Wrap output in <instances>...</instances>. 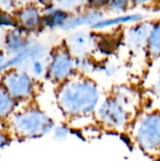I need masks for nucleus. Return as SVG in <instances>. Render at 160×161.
Segmentation results:
<instances>
[{
  "label": "nucleus",
  "instance_id": "f257e3e1",
  "mask_svg": "<svg viewBox=\"0 0 160 161\" xmlns=\"http://www.w3.org/2000/svg\"><path fill=\"white\" fill-rule=\"evenodd\" d=\"M144 105L142 96L138 91L120 86L102 99L94 117L106 129L130 133L137 118L146 108Z\"/></svg>",
  "mask_w": 160,
  "mask_h": 161
},
{
  "label": "nucleus",
  "instance_id": "f03ea898",
  "mask_svg": "<svg viewBox=\"0 0 160 161\" xmlns=\"http://www.w3.org/2000/svg\"><path fill=\"white\" fill-rule=\"evenodd\" d=\"M103 99L98 83L90 75L77 74L56 88V103L67 120L94 116Z\"/></svg>",
  "mask_w": 160,
  "mask_h": 161
},
{
  "label": "nucleus",
  "instance_id": "7ed1b4c3",
  "mask_svg": "<svg viewBox=\"0 0 160 161\" xmlns=\"http://www.w3.org/2000/svg\"><path fill=\"white\" fill-rule=\"evenodd\" d=\"M8 132L21 140L38 139L51 133L56 126L54 120L32 102L16 109L8 118Z\"/></svg>",
  "mask_w": 160,
  "mask_h": 161
},
{
  "label": "nucleus",
  "instance_id": "20e7f679",
  "mask_svg": "<svg viewBox=\"0 0 160 161\" xmlns=\"http://www.w3.org/2000/svg\"><path fill=\"white\" fill-rule=\"evenodd\" d=\"M136 147L151 161H160V107H146L129 133Z\"/></svg>",
  "mask_w": 160,
  "mask_h": 161
},
{
  "label": "nucleus",
  "instance_id": "39448f33",
  "mask_svg": "<svg viewBox=\"0 0 160 161\" xmlns=\"http://www.w3.org/2000/svg\"><path fill=\"white\" fill-rule=\"evenodd\" d=\"M1 88L18 103H31L37 92V80L25 70L12 68L1 73Z\"/></svg>",
  "mask_w": 160,
  "mask_h": 161
},
{
  "label": "nucleus",
  "instance_id": "423d86ee",
  "mask_svg": "<svg viewBox=\"0 0 160 161\" xmlns=\"http://www.w3.org/2000/svg\"><path fill=\"white\" fill-rule=\"evenodd\" d=\"M47 59L45 78L56 86L77 75L75 58L70 53L63 42L50 50Z\"/></svg>",
  "mask_w": 160,
  "mask_h": 161
},
{
  "label": "nucleus",
  "instance_id": "0eeeda50",
  "mask_svg": "<svg viewBox=\"0 0 160 161\" xmlns=\"http://www.w3.org/2000/svg\"><path fill=\"white\" fill-rule=\"evenodd\" d=\"M104 3H91V8L80 12H74L71 14L67 23L62 27V30L70 31L78 29L83 26H91V28L99 22L106 18V11L104 9Z\"/></svg>",
  "mask_w": 160,
  "mask_h": 161
},
{
  "label": "nucleus",
  "instance_id": "6e6552de",
  "mask_svg": "<svg viewBox=\"0 0 160 161\" xmlns=\"http://www.w3.org/2000/svg\"><path fill=\"white\" fill-rule=\"evenodd\" d=\"M63 42L75 58L91 57V52L97 46V39L94 33L84 30L72 33Z\"/></svg>",
  "mask_w": 160,
  "mask_h": 161
},
{
  "label": "nucleus",
  "instance_id": "1a4fd4ad",
  "mask_svg": "<svg viewBox=\"0 0 160 161\" xmlns=\"http://www.w3.org/2000/svg\"><path fill=\"white\" fill-rule=\"evenodd\" d=\"M17 26L25 33L38 31L42 27V8L35 4L21 5L13 11Z\"/></svg>",
  "mask_w": 160,
  "mask_h": 161
},
{
  "label": "nucleus",
  "instance_id": "9d476101",
  "mask_svg": "<svg viewBox=\"0 0 160 161\" xmlns=\"http://www.w3.org/2000/svg\"><path fill=\"white\" fill-rule=\"evenodd\" d=\"M154 19L141 20L133 25L124 33V42L126 46L134 53H142L145 43L153 25Z\"/></svg>",
  "mask_w": 160,
  "mask_h": 161
},
{
  "label": "nucleus",
  "instance_id": "9b49d317",
  "mask_svg": "<svg viewBox=\"0 0 160 161\" xmlns=\"http://www.w3.org/2000/svg\"><path fill=\"white\" fill-rule=\"evenodd\" d=\"M47 50L44 44L40 42H31V43L22 52L17 55L7 58L5 62L0 66V72H4L12 68L23 69L28 62L36 58H44L46 56Z\"/></svg>",
  "mask_w": 160,
  "mask_h": 161
},
{
  "label": "nucleus",
  "instance_id": "f8f14e48",
  "mask_svg": "<svg viewBox=\"0 0 160 161\" xmlns=\"http://www.w3.org/2000/svg\"><path fill=\"white\" fill-rule=\"evenodd\" d=\"M31 42L32 41L28 38L27 33L19 27L11 28L5 32L2 50L5 52L7 57H11L25 50Z\"/></svg>",
  "mask_w": 160,
  "mask_h": 161
},
{
  "label": "nucleus",
  "instance_id": "ddd939ff",
  "mask_svg": "<svg viewBox=\"0 0 160 161\" xmlns=\"http://www.w3.org/2000/svg\"><path fill=\"white\" fill-rule=\"evenodd\" d=\"M144 62L149 67L160 58V21L154 19L153 25L149 32L144 51Z\"/></svg>",
  "mask_w": 160,
  "mask_h": 161
},
{
  "label": "nucleus",
  "instance_id": "4468645a",
  "mask_svg": "<svg viewBox=\"0 0 160 161\" xmlns=\"http://www.w3.org/2000/svg\"><path fill=\"white\" fill-rule=\"evenodd\" d=\"M43 16H42V27H47L50 29L53 28H60L64 26L70 18L71 14L74 12H69L65 9H62L53 4L51 7H47L46 8H42Z\"/></svg>",
  "mask_w": 160,
  "mask_h": 161
},
{
  "label": "nucleus",
  "instance_id": "2eb2a0df",
  "mask_svg": "<svg viewBox=\"0 0 160 161\" xmlns=\"http://www.w3.org/2000/svg\"><path fill=\"white\" fill-rule=\"evenodd\" d=\"M18 103L15 102L0 86V122L8 121L17 109Z\"/></svg>",
  "mask_w": 160,
  "mask_h": 161
},
{
  "label": "nucleus",
  "instance_id": "dca6fc26",
  "mask_svg": "<svg viewBox=\"0 0 160 161\" xmlns=\"http://www.w3.org/2000/svg\"><path fill=\"white\" fill-rule=\"evenodd\" d=\"M22 70H25L35 80L45 77L46 74V62L44 58H36L28 62Z\"/></svg>",
  "mask_w": 160,
  "mask_h": 161
},
{
  "label": "nucleus",
  "instance_id": "f3484780",
  "mask_svg": "<svg viewBox=\"0 0 160 161\" xmlns=\"http://www.w3.org/2000/svg\"><path fill=\"white\" fill-rule=\"evenodd\" d=\"M139 2H128V1H109L104 3L105 11H110L115 13H124L137 6Z\"/></svg>",
  "mask_w": 160,
  "mask_h": 161
},
{
  "label": "nucleus",
  "instance_id": "a211bd4d",
  "mask_svg": "<svg viewBox=\"0 0 160 161\" xmlns=\"http://www.w3.org/2000/svg\"><path fill=\"white\" fill-rule=\"evenodd\" d=\"M15 27L18 26L13 13L0 9V28L3 30H8Z\"/></svg>",
  "mask_w": 160,
  "mask_h": 161
},
{
  "label": "nucleus",
  "instance_id": "6ab92c4d",
  "mask_svg": "<svg viewBox=\"0 0 160 161\" xmlns=\"http://www.w3.org/2000/svg\"><path fill=\"white\" fill-rule=\"evenodd\" d=\"M54 138L58 141V142H63L65 141L69 135H70V127L65 125V124H60V125H56L52 131Z\"/></svg>",
  "mask_w": 160,
  "mask_h": 161
},
{
  "label": "nucleus",
  "instance_id": "aec40b11",
  "mask_svg": "<svg viewBox=\"0 0 160 161\" xmlns=\"http://www.w3.org/2000/svg\"><path fill=\"white\" fill-rule=\"evenodd\" d=\"M12 141V136L8 132V130L0 128V151L7 148Z\"/></svg>",
  "mask_w": 160,
  "mask_h": 161
},
{
  "label": "nucleus",
  "instance_id": "412c9836",
  "mask_svg": "<svg viewBox=\"0 0 160 161\" xmlns=\"http://www.w3.org/2000/svg\"><path fill=\"white\" fill-rule=\"evenodd\" d=\"M150 92L157 98L160 99V71L157 74L155 79L151 83Z\"/></svg>",
  "mask_w": 160,
  "mask_h": 161
},
{
  "label": "nucleus",
  "instance_id": "4be33fe9",
  "mask_svg": "<svg viewBox=\"0 0 160 161\" xmlns=\"http://www.w3.org/2000/svg\"><path fill=\"white\" fill-rule=\"evenodd\" d=\"M7 55L5 54V52L2 50V49H0V66L5 62V60L7 59Z\"/></svg>",
  "mask_w": 160,
  "mask_h": 161
},
{
  "label": "nucleus",
  "instance_id": "5701e85b",
  "mask_svg": "<svg viewBox=\"0 0 160 161\" xmlns=\"http://www.w3.org/2000/svg\"><path fill=\"white\" fill-rule=\"evenodd\" d=\"M5 32H6V30H3V29H1V28H0V49H2V45H3V40H4Z\"/></svg>",
  "mask_w": 160,
  "mask_h": 161
},
{
  "label": "nucleus",
  "instance_id": "b1692460",
  "mask_svg": "<svg viewBox=\"0 0 160 161\" xmlns=\"http://www.w3.org/2000/svg\"><path fill=\"white\" fill-rule=\"evenodd\" d=\"M157 19H158V20H159V21H160V17H157Z\"/></svg>",
  "mask_w": 160,
  "mask_h": 161
}]
</instances>
